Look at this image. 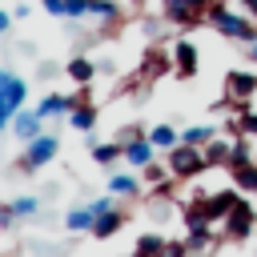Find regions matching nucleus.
Wrapping results in <instances>:
<instances>
[{"mask_svg": "<svg viewBox=\"0 0 257 257\" xmlns=\"http://www.w3.org/2000/svg\"><path fill=\"white\" fill-rule=\"evenodd\" d=\"M221 36H229V40H245V44H253L257 40V24L249 20V16H241V12H229V4L225 0H209V16H205Z\"/></svg>", "mask_w": 257, "mask_h": 257, "instance_id": "nucleus-1", "label": "nucleus"}, {"mask_svg": "<svg viewBox=\"0 0 257 257\" xmlns=\"http://www.w3.org/2000/svg\"><path fill=\"white\" fill-rule=\"evenodd\" d=\"M209 165H205V153L197 149V145H185V141H177L173 149H169V173L177 177V181H185V177H197V173H205Z\"/></svg>", "mask_w": 257, "mask_h": 257, "instance_id": "nucleus-2", "label": "nucleus"}, {"mask_svg": "<svg viewBox=\"0 0 257 257\" xmlns=\"http://www.w3.org/2000/svg\"><path fill=\"white\" fill-rule=\"evenodd\" d=\"M56 153H60V141H56L52 133H40V137L28 141V149H24V157H20V169H24V173H36V169H44Z\"/></svg>", "mask_w": 257, "mask_h": 257, "instance_id": "nucleus-3", "label": "nucleus"}, {"mask_svg": "<svg viewBox=\"0 0 257 257\" xmlns=\"http://www.w3.org/2000/svg\"><path fill=\"white\" fill-rule=\"evenodd\" d=\"M24 100H28V84L16 72H0V116L12 120V112L24 108Z\"/></svg>", "mask_w": 257, "mask_h": 257, "instance_id": "nucleus-4", "label": "nucleus"}, {"mask_svg": "<svg viewBox=\"0 0 257 257\" xmlns=\"http://www.w3.org/2000/svg\"><path fill=\"white\" fill-rule=\"evenodd\" d=\"M205 16H209V0H165V20H173V24L193 28Z\"/></svg>", "mask_w": 257, "mask_h": 257, "instance_id": "nucleus-5", "label": "nucleus"}, {"mask_svg": "<svg viewBox=\"0 0 257 257\" xmlns=\"http://www.w3.org/2000/svg\"><path fill=\"white\" fill-rule=\"evenodd\" d=\"M221 225H225V237H233V241H245V237L253 233V225H257V209H253L249 201H237Z\"/></svg>", "mask_w": 257, "mask_h": 257, "instance_id": "nucleus-6", "label": "nucleus"}, {"mask_svg": "<svg viewBox=\"0 0 257 257\" xmlns=\"http://www.w3.org/2000/svg\"><path fill=\"white\" fill-rule=\"evenodd\" d=\"M201 201V213H205V221L209 225H221L225 217H229V209L241 201L233 189H217V193H205V197H197Z\"/></svg>", "mask_w": 257, "mask_h": 257, "instance_id": "nucleus-7", "label": "nucleus"}, {"mask_svg": "<svg viewBox=\"0 0 257 257\" xmlns=\"http://www.w3.org/2000/svg\"><path fill=\"white\" fill-rule=\"evenodd\" d=\"M225 96L241 108L249 96H257V72H241V68H233V72L225 76Z\"/></svg>", "mask_w": 257, "mask_h": 257, "instance_id": "nucleus-8", "label": "nucleus"}, {"mask_svg": "<svg viewBox=\"0 0 257 257\" xmlns=\"http://www.w3.org/2000/svg\"><path fill=\"white\" fill-rule=\"evenodd\" d=\"M40 124H44V116H40L36 108H32V112H28V108H16V112H12V120H8V128H12L24 145H28L32 137H40Z\"/></svg>", "mask_w": 257, "mask_h": 257, "instance_id": "nucleus-9", "label": "nucleus"}, {"mask_svg": "<svg viewBox=\"0 0 257 257\" xmlns=\"http://www.w3.org/2000/svg\"><path fill=\"white\" fill-rule=\"evenodd\" d=\"M173 68H177V76H197V44L193 40H177L173 44Z\"/></svg>", "mask_w": 257, "mask_h": 257, "instance_id": "nucleus-10", "label": "nucleus"}, {"mask_svg": "<svg viewBox=\"0 0 257 257\" xmlns=\"http://www.w3.org/2000/svg\"><path fill=\"white\" fill-rule=\"evenodd\" d=\"M120 149H124V161H128V165H137V169H145V165L157 157V145H153L145 133H141V137H133V141H124Z\"/></svg>", "mask_w": 257, "mask_h": 257, "instance_id": "nucleus-11", "label": "nucleus"}, {"mask_svg": "<svg viewBox=\"0 0 257 257\" xmlns=\"http://www.w3.org/2000/svg\"><path fill=\"white\" fill-rule=\"evenodd\" d=\"M36 112L48 120V116H68L72 112V96H64V92H48L40 104H36Z\"/></svg>", "mask_w": 257, "mask_h": 257, "instance_id": "nucleus-12", "label": "nucleus"}, {"mask_svg": "<svg viewBox=\"0 0 257 257\" xmlns=\"http://www.w3.org/2000/svg\"><path fill=\"white\" fill-rule=\"evenodd\" d=\"M68 124H72L76 133H92V128H96V104H88V100L72 104V112H68Z\"/></svg>", "mask_w": 257, "mask_h": 257, "instance_id": "nucleus-13", "label": "nucleus"}, {"mask_svg": "<svg viewBox=\"0 0 257 257\" xmlns=\"http://www.w3.org/2000/svg\"><path fill=\"white\" fill-rule=\"evenodd\" d=\"M201 153H205V165H209V169H217V165H229V161H233V145H229V141H221V137H213Z\"/></svg>", "mask_w": 257, "mask_h": 257, "instance_id": "nucleus-14", "label": "nucleus"}, {"mask_svg": "<svg viewBox=\"0 0 257 257\" xmlns=\"http://www.w3.org/2000/svg\"><path fill=\"white\" fill-rule=\"evenodd\" d=\"M120 225H124V213H120V209L112 205L108 213H100V217L92 221V237H112V233H116Z\"/></svg>", "mask_w": 257, "mask_h": 257, "instance_id": "nucleus-15", "label": "nucleus"}, {"mask_svg": "<svg viewBox=\"0 0 257 257\" xmlns=\"http://www.w3.org/2000/svg\"><path fill=\"white\" fill-rule=\"evenodd\" d=\"M64 72H68V76H72V80H76V84L84 88V84H88V80L96 76V64H92L88 56H72V60L64 64Z\"/></svg>", "mask_w": 257, "mask_h": 257, "instance_id": "nucleus-16", "label": "nucleus"}, {"mask_svg": "<svg viewBox=\"0 0 257 257\" xmlns=\"http://www.w3.org/2000/svg\"><path fill=\"white\" fill-rule=\"evenodd\" d=\"M108 193H116V197H141V185L128 173H112L108 177Z\"/></svg>", "mask_w": 257, "mask_h": 257, "instance_id": "nucleus-17", "label": "nucleus"}, {"mask_svg": "<svg viewBox=\"0 0 257 257\" xmlns=\"http://www.w3.org/2000/svg\"><path fill=\"white\" fill-rule=\"evenodd\" d=\"M92 221H96V213H92L88 205H80V209H68V217H64V229H72V233H84V229H92Z\"/></svg>", "mask_w": 257, "mask_h": 257, "instance_id": "nucleus-18", "label": "nucleus"}, {"mask_svg": "<svg viewBox=\"0 0 257 257\" xmlns=\"http://www.w3.org/2000/svg\"><path fill=\"white\" fill-rule=\"evenodd\" d=\"M233 169V181L241 185V193H257V165L245 161V165H229Z\"/></svg>", "mask_w": 257, "mask_h": 257, "instance_id": "nucleus-19", "label": "nucleus"}, {"mask_svg": "<svg viewBox=\"0 0 257 257\" xmlns=\"http://www.w3.org/2000/svg\"><path fill=\"white\" fill-rule=\"evenodd\" d=\"M213 137H217V128H213V124H189V128L181 133V141H185V145H197V149H205Z\"/></svg>", "mask_w": 257, "mask_h": 257, "instance_id": "nucleus-20", "label": "nucleus"}, {"mask_svg": "<svg viewBox=\"0 0 257 257\" xmlns=\"http://www.w3.org/2000/svg\"><path fill=\"white\" fill-rule=\"evenodd\" d=\"M149 141H153L157 149H173L181 137H177V128H173V124H153V128H149Z\"/></svg>", "mask_w": 257, "mask_h": 257, "instance_id": "nucleus-21", "label": "nucleus"}, {"mask_svg": "<svg viewBox=\"0 0 257 257\" xmlns=\"http://www.w3.org/2000/svg\"><path fill=\"white\" fill-rule=\"evenodd\" d=\"M116 157H124L120 141H104V145H92V161H96V165H112Z\"/></svg>", "mask_w": 257, "mask_h": 257, "instance_id": "nucleus-22", "label": "nucleus"}, {"mask_svg": "<svg viewBox=\"0 0 257 257\" xmlns=\"http://www.w3.org/2000/svg\"><path fill=\"white\" fill-rule=\"evenodd\" d=\"M185 245H189V253H201V249H209V245H213V233H209V225H193Z\"/></svg>", "mask_w": 257, "mask_h": 257, "instance_id": "nucleus-23", "label": "nucleus"}, {"mask_svg": "<svg viewBox=\"0 0 257 257\" xmlns=\"http://www.w3.org/2000/svg\"><path fill=\"white\" fill-rule=\"evenodd\" d=\"M161 253H165V237L145 233V237L137 241V257H161Z\"/></svg>", "mask_w": 257, "mask_h": 257, "instance_id": "nucleus-24", "label": "nucleus"}, {"mask_svg": "<svg viewBox=\"0 0 257 257\" xmlns=\"http://www.w3.org/2000/svg\"><path fill=\"white\" fill-rule=\"evenodd\" d=\"M116 0H88V16H96V20H116Z\"/></svg>", "mask_w": 257, "mask_h": 257, "instance_id": "nucleus-25", "label": "nucleus"}, {"mask_svg": "<svg viewBox=\"0 0 257 257\" xmlns=\"http://www.w3.org/2000/svg\"><path fill=\"white\" fill-rule=\"evenodd\" d=\"M8 209H12V217H32V213H40V201L36 197H16Z\"/></svg>", "mask_w": 257, "mask_h": 257, "instance_id": "nucleus-26", "label": "nucleus"}, {"mask_svg": "<svg viewBox=\"0 0 257 257\" xmlns=\"http://www.w3.org/2000/svg\"><path fill=\"white\" fill-rule=\"evenodd\" d=\"M237 133H253V137H257V112L245 108V104L237 108Z\"/></svg>", "mask_w": 257, "mask_h": 257, "instance_id": "nucleus-27", "label": "nucleus"}, {"mask_svg": "<svg viewBox=\"0 0 257 257\" xmlns=\"http://www.w3.org/2000/svg\"><path fill=\"white\" fill-rule=\"evenodd\" d=\"M165 177H173V173H169V165H165V169H161L157 161H149V165H145V181H149V185H161Z\"/></svg>", "mask_w": 257, "mask_h": 257, "instance_id": "nucleus-28", "label": "nucleus"}, {"mask_svg": "<svg viewBox=\"0 0 257 257\" xmlns=\"http://www.w3.org/2000/svg\"><path fill=\"white\" fill-rule=\"evenodd\" d=\"M145 72H149V76L165 72V56H161V52H149V56H145Z\"/></svg>", "mask_w": 257, "mask_h": 257, "instance_id": "nucleus-29", "label": "nucleus"}, {"mask_svg": "<svg viewBox=\"0 0 257 257\" xmlns=\"http://www.w3.org/2000/svg\"><path fill=\"white\" fill-rule=\"evenodd\" d=\"M245 161H253V157H249V145H245V141H237V145H233V161H229V165H245Z\"/></svg>", "mask_w": 257, "mask_h": 257, "instance_id": "nucleus-30", "label": "nucleus"}, {"mask_svg": "<svg viewBox=\"0 0 257 257\" xmlns=\"http://www.w3.org/2000/svg\"><path fill=\"white\" fill-rule=\"evenodd\" d=\"M44 4V12H52V16H68V0H40Z\"/></svg>", "mask_w": 257, "mask_h": 257, "instance_id": "nucleus-31", "label": "nucleus"}, {"mask_svg": "<svg viewBox=\"0 0 257 257\" xmlns=\"http://www.w3.org/2000/svg\"><path fill=\"white\" fill-rule=\"evenodd\" d=\"M88 209H92L96 217H100V213H108V209H112V193H108V197H96V201H88Z\"/></svg>", "mask_w": 257, "mask_h": 257, "instance_id": "nucleus-32", "label": "nucleus"}, {"mask_svg": "<svg viewBox=\"0 0 257 257\" xmlns=\"http://www.w3.org/2000/svg\"><path fill=\"white\" fill-rule=\"evenodd\" d=\"M76 16H88V0H68V20Z\"/></svg>", "mask_w": 257, "mask_h": 257, "instance_id": "nucleus-33", "label": "nucleus"}, {"mask_svg": "<svg viewBox=\"0 0 257 257\" xmlns=\"http://www.w3.org/2000/svg\"><path fill=\"white\" fill-rule=\"evenodd\" d=\"M8 28H12V12H0V36H4Z\"/></svg>", "mask_w": 257, "mask_h": 257, "instance_id": "nucleus-34", "label": "nucleus"}, {"mask_svg": "<svg viewBox=\"0 0 257 257\" xmlns=\"http://www.w3.org/2000/svg\"><path fill=\"white\" fill-rule=\"evenodd\" d=\"M241 4H245V12H249V16H257V0H241Z\"/></svg>", "mask_w": 257, "mask_h": 257, "instance_id": "nucleus-35", "label": "nucleus"}, {"mask_svg": "<svg viewBox=\"0 0 257 257\" xmlns=\"http://www.w3.org/2000/svg\"><path fill=\"white\" fill-rule=\"evenodd\" d=\"M249 56H253V60H257V40H253V44H249Z\"/></svg>", "mask_w": 257, "mask_h": 257, "instance_id": "nucleus-36", "label": "nucleus"}, {"mask_svg": "<svg viewBox=\"0 0 257 257\" xmlns=\"http://www.w3.org/2000/svg\"><path fill=\"white\" fill-rule=\"evenodd\" d=\"M0 128H8V116H0Z\"/></svg>", "mask_w": 257, "mask_h": 257, "instance_id": "nucleus-37", "label": "nucleus"}, {"mask_svg": "<svg viewBox=\"0 0 257 257\" xmlns=\"http://www.w3.org/2000/svg\"><path fill=\"white\" fill-rule=\"evenodd\" d=\"M0 72H4V68H0Z\"/></svg>", "mask_w": 257, "mask_h": 257, "instance_id": "nucleus-38", "label": "nucleus"}]
</instances>
